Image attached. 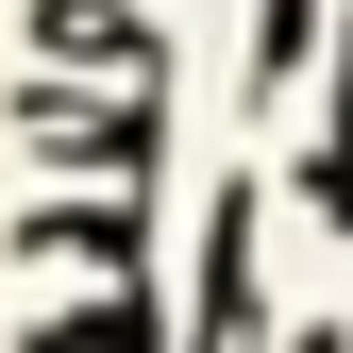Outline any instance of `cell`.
Instances as JSON below:
<instances>
[{
  "instance_id": "cell-1",
  "label": "cell",
  "mask_w": 353,
  "mask_h": 353,
  "mask_svg": "<svg viewBox=\"0 0 353 353\" xmlns=\"http://www.w3.org/2000/svg\"><path fill=\"white\" fill-rule=\"evenodd\" d=\"M17 270H101V286H152V202H34V219H17Z\"/></svg>"
},
{
  "instance_id": "cell-2",
  "label": "cell",
  "mask_w": 353,
  "mask_h": 353,
  "mask_svg": "<svg viewBox=\"0 0 353 353\" xmlns=\"http://www.w3.org/2000/svg\"><path fill=\"white\" fill-rule=\"evenodd\" d=\"M17 135H34V152H68V168L152 185V84H135V101H68V84H34V101H17Z\"/></svg>"
},
{
  "instance_id": "cell-3",
  "label": "cell",
  "mask_w": 353,
  "mask_h": 353,
  "mask_svg": "<svg viewBox=\"0 0 353 353\" xmlns=\"http://www.w3.org/2000/svg\"><path fill=\"white\" fill-rule=\"evenodd\" d=\"M34 34H51V51H101L118 84H152V68H168V34H152V0H34Z\"/></svg>"
},
{
  "instance_id": "cell-4",
  "label": "cell",
  "mask_w": 353,
  "mask_h": 353,
  "mask_svg": "<svg viewBox=\"0 0 353 353\" xmlns=\"http://www.w3.org/2000/svg\"><path fill=\"white\" fill-rule=\"evenodd\" d=\"M152 286H101V303H51V320H17V353H152Z\"/></svg>"
},
{
  "instance_id": "cell-5",
  "label": "cell",
  "mask_w": 353,
  "mask_h": 353,
  "mask_svg": "<svg viewBox=\"0 0 353 353\" xmlns=\"http://www.w3.org/2000/svg\"><path fill=\"white\" fill-rule=\"evenodd\" d=\"M303 51H320V0H252V118L303 84Z\"/></svg>"
},
{
  "instance_id": "cell-6",
  "label": "cell",
  "mask_w": 353,
  "mask_h": 353,
  "mask_svg": "<svg viewBox=\"0 0 353 353\" xmlns=\"http://www.w3.org/2000/svg\"><path fill=\"white\" fill-rule=\"evenodd\" d=\"M320 219L353 236V34H336V152H320Z\"/></svg>"
}]
</instances>
